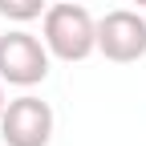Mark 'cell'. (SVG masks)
Here are the masks:
<instances>
[{
	"mask_svg": "<svg viewBox=\"0 0 146 146\" xmlns=\"http://www.w3.org/2000/svg\"><path fill=\"white\" fill-rule=\"evenodd\" d=\"M49 77V49L29 29H12L0 36V81L16 89H33Z\"/></svg>",
	"mask_w": 146,
	"mask_h": 146,
	"instance_id": "cell-2",
	"label": "cell"
},
{
	"mask_svg": "<svg viewBox=\"0 0 146 146\" xmlns=\"http://www.w3.org/2000/svg\"><path fill=\"white\" fill-rule=\"evenodd\" d=\"M0 114H4V85H0Z\"/></svg>",
	"mask_w": 146,
	"mask_h": 146,
	"instance_id": "cell-6",
	"label": "cell"
},
{
	"mask_svg": "<svg viewBox=\"0 0 146 146\" xmlns=\"http://www.w3.org/2000/svg\"><path fill=\"white\" fill-rule=\"evenodd\" d=\"M41 41L57 61H85L89 53H98V21L73 0L49 4L41 16Z\"/></svg>",
	"mask_w": 146,
	"mask_h": 146,
	"instance_id": "cell-1",
	"label": "cell"
},
{
	"mask_svg": "<svg viewBox=\"0 0 146 146\" xmlns=\"http://www.w3.org/2000/svg\"><path fill=\"white\" fill-rule=\"evenodd\" d=\"M0 138H4V146H49L53 142V106L33 94L4 102Z\"/></svg>",
	"mask_w": 146,
	"mask_h": 146,
	"instance_id": "cell-3",
	"label": "cell"
},
{
	"mask_svg": "<svg viewBox=\"0 0 146 146\" xmlns=\"http://www.w3.org/2000/svg\"><path fill=\"white\" fill-rule=\"evenodd\" d=\"M45 8H49V0H0V16L12 25H29L36 16H45Z\"/></svg>",
	"mask_w": 146,
	"mask_h": 146,
	"instance_id": "cell-5",
	"label": "cell"
},
{
	"mask_svg": "<svg viewBox=\"0 0 146 146\" xmlns=\"http://www.w3.org/2000/svg\"><path fill=\"white\" fill-rule=\"evenodd\" d=\"M98 53L114 65H130L146 57V16L134 8H114L98 21Z\"/></svg>",
	"mask_w": 146,
	"mask_h": 146,
	"instance_id": "cell-4",
	"label": "cell"
},
{
	"mask_svg": "<svg viewBox=\"0 0 146 146\" xmlns=\"http://www.w3.org/2000/svg\"><path fill=\"white\" fill-rule=\"evenodd\" d=\"M130 4H138V8H146V0H130Z\"/></svg>",
	"mask_w": 146,
	"mask_h": 146,
	"instance_id": "cell-7",
	"label": "cell"
}]
</instances>
